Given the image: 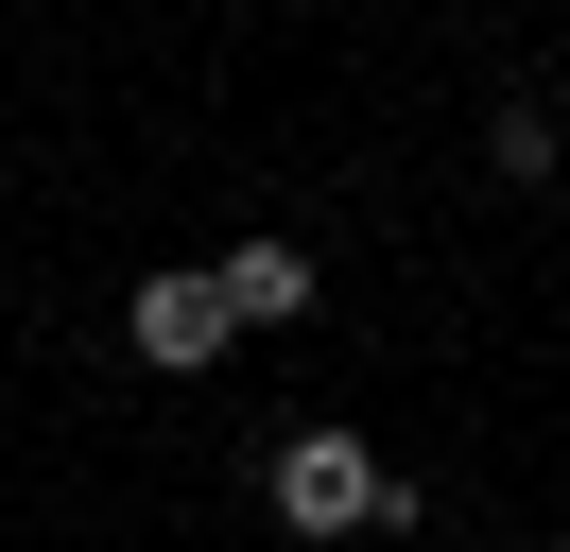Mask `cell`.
<instances>
[{"label": "cell", "mask_w": 570, "mask_h": 552, "mask_svg": "<svg viewBox=\"0 0 570 552\" xmlns=\"http://www.w3.org/2000/svg\"><path fill=\"white\" fill-rule=\"evenodd\" d=\"M208 276H225L243 328H294V310H312V259H294V241H243V259H208Z\"/></svg>", "instance_id": "3957f363"}, {"label": "cell", "mask_w": 570, "mask_h": 552, "mask_svg": "<svg viewBox=\"0 0 570 552\" xmlns=\"http://www.w3.org/2000/svg\"><path fill=\"white\" fill-rule=\"evenodd\" d=\"M484 156H501V172L535 190V172H553V103H501V121H484Z\"/></svg>", "instance_id": "277c9868"}, {"label": "cell", "mask_w": 570, "mask_h": 552, "mask_svg": "<svg viewBox=\"0 0 570 552\" xmlns=\"http://www.w3.org/2000/svg\"><path fill=\"white\" fill-rule=\"evenodd\" d=\"M381 483H397V466H363L346 432H294L277 466H259V501H277L294 535H346V518H381Z\"/></svg>", "instance_id": "6da1fadb"}, {"label": "cell", "mask_w": 570, "mask_h": 552, "mask_svg": "<svg viewBox=\"0 0 570 552\" xmlns=\"http://www.w3.org/2000/svg\"><path fill=\"white\" fill-rule=\"evenodd\" d=\"M121 328H139V363H225V328H243V310H225V276H139V310H121Z\"/></svg>", "instance_id": "7a4b0ae2"}]
</instances>
